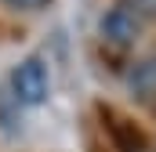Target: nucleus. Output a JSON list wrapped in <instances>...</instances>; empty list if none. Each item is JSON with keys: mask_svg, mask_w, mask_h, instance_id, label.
Instances as JSON below:
<instances>
[{"mask_svg": "<svg viewBox=\"0 0 156 152\" xmlns=\"http://www.w3.org/2000/svg\"><path fill=\"white\" fill-rule=\"evenodd\" d=\"M11 94H15V102L26 105V109L44 105L47 94H51V73H47V65H44L40 58H22V62L11 69Z\"/></svg>", "mask_w": 156, "mask_h": 152, "instance_id": "f257e3e1", "label": "nucleus"}, {"mask_svg": "<svg viewBox=\"0 0 156 152\" xmlns=\"http://www.w3.org/2000/svg\"><path fill=\"white\" fill-rule=\"evenodd\" d=\"M138 29H142V18H138L127 4H113V7L102 15V22H98L102 40L113 43V47H131V43L138 40Z\"/></svg>", "mask_w": 156, "mask_h": 152, "instance_id": "f03ea898", "label": "nucleus"}, {"mask_svg": "<svg viewBox=\"0 0 156 152\" xmlns=\"http://www.w3.org/2000/svg\"><path fill=\"white\" fill-rule=\"evenodd\" d=\"M127 91H131V98H134L142 109L156 112V54L138 58V62L131 65V73H127Z\"/></svg>", "mask_w": 156, "mask_h": 152, "instance_id": "7ed1b4c3", "label": "nucleus"}, {"mask_svg": "<svg viewBox=\"0 0 156 152\" xmlns=\"http://www.w3.org/2000/svg\"><path fill=\"white\" fill-rule=\"evenodd\" d=\"M127 7L138 18H156V0H127Z\"/></svg>", "mask_w": 156, "mask_h": 152, "instance_id": "20e7f679", "label": "nucleus"}, {"mask_svg": "<svg viewBox=\"0 0 156 152\" xmlns=\"http://www.w3.org/2000/svg\"><path fill=\"white\" fill-rule=\"evenodd\" d=\"M0 4H7L15 11H40V7H47V0H0Z\"/></svg>", "mask_w": 156, "mask_h": 152, "instance_id": "39448f33", "label": "nucleus"}]
</instances>
